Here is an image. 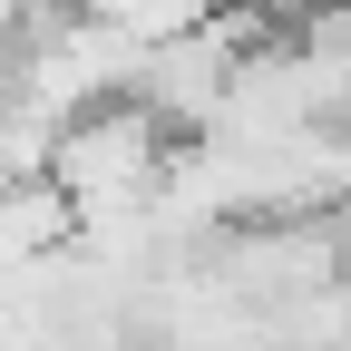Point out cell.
I'll return each instance as SVG.
<instances>
[{"label": "cell", "mask_w": 351, "mask_h": 351, "mask_svg": "<svg viewBox=\"0 0 351 351\" xmlns=\"http://www.w3.org/2000/svg\"><path fill=\"white\" fill-rule=\"evenodd\" d=\"M166 127L156 117H137V108H88L78 127H59V147H49V186L78 225H98V215H147V195H156V176H166Z\"/></svg>", "instance_id": "6da1fadb"}, {"label": "cell", "mask_w": 351, "mask_h": 351, "mask_svg": "<svg viewBox=\"0 0 351 351\" xmlns=\"http://www.w3.org/2000/svg\"><path fill=\"white\" fill-rule=\"evenodd\" d=\"M234 0H78V20H98V29H117L127 49H156V39H186V29H205V20H225Z\"/></svg>", "instance_id": "3957f363"}, {"label": "cell", "mask_w": 351, "mask_h": 351, "mask_svg": "<svg viewBox=\"0 0 351 351\" xmlns=\"http://www.w3.org/2000/svg\"><path fill=\"white\" fill-rule=\"evenodd\" d=\"M254 29H263V20L234 0L225 20H205V29H186V39H156V49H137V88H127V108L156 117V127H166V147H176V137H205V117H215V98H225L234 59L254 49Z\"/></svg>", "instance_id": "7a4b0ae2"}]
</instances>
